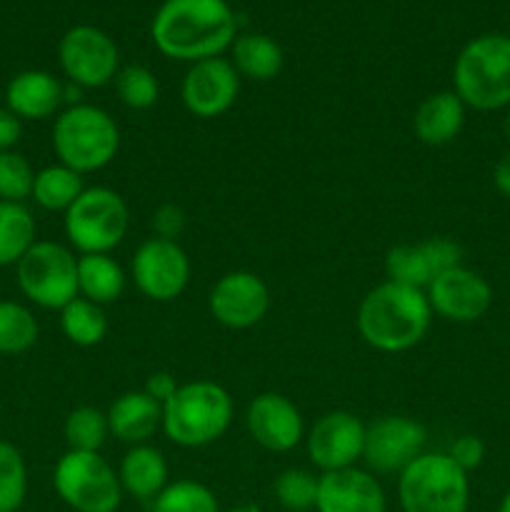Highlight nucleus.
<instances>
[{
  "label": "nucleus",
  "mask_w": 510,
  "mask_h": 512,
  "mask_svg": "<svg viewBox=\"0 0 510 512\" xmlns=\"http://www.w3.org/2000/svg\"><path fill=\"white\" fill-rule=\"evenodd\" d=\"M425 295L433 315H440L450 323H475L493 305V288L488 280L465 265L440 273L425 288Z\"/></svg>",
  "instance_id": "16"
},
{
  "label": "nucleus",
  "mask_w": 510,
  "mask_h": 512,
  "mask_svg": "<svg viewBox=\"0 0 510 512\" xmlns=\"http://www.w3.org/2000/svg\"><path fill=\"white\" fill-rule=\"evenodd\" d=\"M53 150L58 163L75 173H98L118 155L120 128L98 105H68L53 123Z\"/></svg>",
  "instance_id": "4"
},
{
  "label": "nucleus",
  "mask_w": 510,
  "mask_h": 512,
  "mask_svg": "<svg viewBox=\"0 0 510 512\" xmlns=\"http://www.w3.org/2000/svg\"><path fill=\"white\" fill-rule=\"evenodd\" d=\"M150 512H220V503L198 480H173L150 503Z\"/></svg>",
  "instance_id": "31"
},
{
  "label": "nucleus",
  "mask_w": 510,
  "mask_h": 512,
  "mask_svg": "<svg viewBox=\"0 0 510 512\" xmlns=\"http://www.w3.org/2000/svg\"><path fill=\"white\" fill-rule=\"evenodd\" d=\"M38 333V320L28 305L0 300V355L28 353L38 343Z\"/></svg>",
  "instance_id": "29"
},
{
  "label": "nucleus",
  "mask_w": 510,
  "mask_h": 512,
  "mask_svg": "<svg viewBox=\"0 0 510 512\" xmlns=\"http://www.w3.org/2000/svg\"><path fill=\"white\" fill-rule=\"evenodd\" d=\"M123 265L110 253L78 255V295L95 305H110L123 295L125 290Z\"/></svg>",
  "instance_id": "24"
},
{
  "label": "nucleus",
  "mask_w": 510,
  "mask_h": 512,
  "mask_svg": "<svg viewBox=\"0 0 510 512\" xmlns=\"http://www.w3.org/2000/svg\"><path fill=\"white\" fill-rule=\"evenodd\" d=\"M130 278L148 300L170 303L188 288L190 258L178 240H163L153 235L133 253Z\"/></svg>",
  "instance_id": "10"
},
{
  "label": "nucleus",
  "mask_w": 510,
  "mask_h": 512,
  "mask_svg": "<svg viewBox=\"0 0 510 512\" xmlns=\"http://www.w3.org/2000/svg\"><path fill=\"white\" fill-rule=\"evenodd\" d=\"M150 225H153L155 238L163 240H178V235L185 230V213L180 205L175 203H163L155 208L153 218H150Z\"/></svg>",
  "instance_id": "37"
},
{
  "label": "nucleus",
  "mask_w": 510,
  "mask_h": 512,
  "mask_svg": "<svg viewBox=\"0 0 510 512\" xmlns=\"http://www.w3.org/2000/svg\"><path fill=\"white\" fill-rule=\"evenodd\" d=\"M28 495V465L23 453L0 440V512H20Z\"/></svg>",
  "instance_id": "32"
},
{
  "label": "nucleus",
  "mask_w": 510,
  "mask_h": 512,
  "mask_svg": "<svg viewBox=\"0 0 510 512\" xmlns=\"http://www.w3.org/2000/svg\"><path fill=\"white\" fill-rule=\"evenodd\" d=\"M233 398L213 380L178 385L163 403V433L180 448H205L228 433L233 423Z\"/></svg>",
  "instance_id": "3"
},
{
  "label": "nucleus",
  "mask_w": 510,
  "mask_h": 512,
  "mask_svg": "<svg viewBox=\"0 0 510 512\" xmlns=\"http://www.w3.org/2000/svg\"><path fill=\"white\" fill-rule=\"evenodd\" d=\"M450 460H453L458 468H463L465 473L480 468L485 460V443L478 435H460L453 440V445L448 448Z\"/></svg>",
  "instance_id": "36"
},
{
  "label": "nucleus",
  "mask_w": 510,
  "mask_h": 512,
  "mask_svg": "<svg viewBox=\"0 0 510 512\" xmlns=\"http://www.w3.org/2000/svg\"><path fill=\"white\" fill-rule=\"evenodd\" d=\"M453 93L465 108L503 110L510 105V35L470 40L453 65Z\"/></svg>",
  "instance_id": "5"
},
{
  "label": "nucleus",
  "mask_w": 510,
  "mask_h": 512,
  "mask_svg": "<svg viewBox=\"0 0 510 512\" xmlns=\"http://www.w3.org/2000/svg\"><path fill=\"white\" fill-rule=\"evenodd\" d=\"M118 478L125 495L140 500V503H153L170 483L168 460L153 445H133L120 460Z\"/></svg>",
  "instance_id": "23"
},
{
  "label": "nucleus",
  "mask_w": 510,
  "mask_h": 512,
  "mask_svg": "<svg viewBox=\"0 0 510 512\" xmlns=\"http://www.w3.org/2000/svg\"><path fill=\"white\" fill-rule=\"evenodd\" d=\"M60 68L78 88H103L120 70V55L110 35L93 25H75L58 48Z\"/></svg>",
  "instance_id": "12"
},
{
  "label": "nucleus",
  "mask_w": 510,
  "mask_h": 512,
  "mask_svg": "<svg viewBox=\"0 0 510 512\" xmlns=\"http://www.w3.org/2000/svg\"><path fill=\"white\" fill-rule=\"evenodd\" d=\"M115 93L118 100L130 110H148L158 103L160 83L153 70L145 65H125L115 75Z\"/></svg>",
  "instance_id": "33"
},
{
  "label": "nucleus",
  "mask_w": 510,
  "mask_h": 512,
  "mask_svg": "<svg viewBox=\"0 0 510 512\" xmlns=\"http://www.w3.org/2000/svg\"><path fill=\"white\" fill-rule=\"evenodd\" d=\"M230 512H260V508H258V505L248 503V505H238V508H233Z\"/></svg>",
  "instance_id": "42"
},
{
  "label": "nucleus",
  "mask_w": 510,
  "mask_h": 512,
  "mask_svg": "<svg viewBox=\"0 0 510 512\" xmlns=\"http://www.w3.org/2000/svg\"><path fill=\"white\" fill-rule=\"evenodd\" d=\"M245 425L255 443L268 453H290L305 440L303 413L280 393H260L245 410Z\"/></svg>",
  "instance_id": "18"
},
{
  "label": "nucleus",
  "mask_w": 510,
  "mask_h": 512,
  "mask_svg": "<svg viewBox=\"0 0 510 512\" xmlns=\"http://www.w3.org/2000/svg\"><path fill=\"white\" fill-rule=\"evenodd\" d=\"M25 298L43 310H63L78 298V258L55 240H38L15 265Z\"/></svg>",
  "instance_id": "9"
},
{
  "label": "nucleus",
  "mask_w": 510,
  "mask_h": 512,
  "mask_svg": "<svg viewBox=\"0 0 510 512\" xmlns=\"http://www.w3.org/2000/svg\"><path fill=\"white\" fill-rule=\"evenodd\" d=\"M178 385H180V383L173 378V375L168 373V370H158V373L148 375V380H145L143 393H148L150 398L158 400V403L163 405L165 400H168L170 395H173L175 390H178Z\"/></svg>",
  "instance_id": "39"
},
{
  "label": "nucleus",
  "mask_w": 510,
  "mask_h": 512,
  "mask_svg": "<svg viewBox=\"0 0 510 512\" xmlns=\"http://www.w3.org/2000/svg\"><path fill=\"white\" fill-rule=\"evenodd\" d=\"M35 170L18 150H0V200L25 203L33 193Z\"/></svg>",
  "instance_id": "35"
},
{
  "label": "nucleus",
  "mask_w": 510,
  "mask_h": 512,
  "mask_svg": "<svg viewBox=\"0 0 510 512\" xmlns=\"http://www.w3.org/2000/svg\"><path fill=\"white\" fill-rule=\"evenodd\" d=\"M230 53H233V68L238 70V75L258 80V83L273 80L283 70V50L268 35H235Z\"/></svg>",
  "instance_id": "25"
},
{
  "label": "nucleus",
  "mask_w": 510,
  "mask_h": 512,
  "mask_svg": "<svg viewBox=\"0 0 510 512\" xmlns=\"http://www.w3.org/2000/svg\"><path fill=\"white\" fill-rule=\"evenodd\" d=\"M358 333L378 353H405L415 348L433 323V308L425 290L408 285H375L358 308Z\"/></svg>",
  "instance_id": "2"
},
{
  "label": "nucleus",
  "mask_w": 510,
  "mask_h": 512,
  "mask_svg": "<svg viewBox=\"0 0 510 512\" xmlns=\"http://www.w3.org/2000/svg\"><path fill=\"white\" fill-rule=\"evenodd\" d=\"M398 503L403 512H468V473L448 453L425 450L398 475Z\"/></svg>",
  "instance_id": "6"
},
{
  "label": "nucleus",
  "mask_w": 510,
  "mask_h": 512,
  "mask_svg": "<svg viewBox=\"0 0 510 512\" xmlns=\"http://www.w3.org/2000/svg\"><path fill=\"white\" fill-rule=\"evenodd\" d=\"M35 243L38 225L28 205L0 200V268H15Z\"/></svg>",
  "instance_id": "26"
},
{
  "label": "nucleus",
  "mask_w": 510,
  "mask_h": 512,
  "mask_svg": "<svg viewBox=\"0 0 510 512\" xmlns=\"http://www.w3.org/2000/svg\"><path fill=\"white\" fill-rule=\"evenodd\" d=\"M58 498L75 512H115L123 503L118 470L100 453L68 450L53 468Z\"/></svg>",
  "instance_id": "8"
},
{
  "label": "nucleus",
  "mask_w": 510,
  "mask_h": 512,
  "mask_svg": "<svg viewBox=\"0 0 510 512\" xmlns=\"http://www.w3.org/2000/svg\"><path fill=\"white\" fill-rule=\"evenodd\" d=\"M428 430L408 415H383L365 425L363 463L373 475H400L425 453Z\"/></svg>",
  "instance_id": "11"
},
{
  "label": "nucleus",
  "mask_w": 510,
  "mask_h": 512,
  "mask_svg": "<svg viewBox=\"0 0 510 512\" xmlns=\"http://www.w3.org/2000/svg\"><path fill=\"white\" fill-rule=\"evenodd\" d=\"M105 415H108L110 435L120 443H128L130 448L145 445L163 428V405L143 390H130L115 398Z\"/></svg>",
  "instance_id": "21"
},
{
  "label": "nucleus",
  "mask_w": 510,
  "mask_h": 512,
  "mask_svg": "<svg viewBox=\"0 0 510 512\" xmlns=\"http://www.w3.org/2000/svg\"><path fill=\"white\" fill-rule=\"evenodd\" d=\"M240 93V75L225 58H208L190 65L183 78L180 98L195 118H220L235 105Z\"/></svg>",
  "instance_id": "17"
},
{
  "label": "nucleus",
  "mask_w": 510,
  "mask_h": 512,
  "mask_svg": "<svg viewBox=\"0 0 510 512\" xmlns=\"http://www.w3.org/2000/svg\"><path fill=\"white\" fill-rule=\"evenodd\" d=\"M63 215L65 238L80 255L110 253L128 235V205L123 195L105 185L85 188Z\"/></svg>",
  "instance_id": "7"
},
{
  "label": "nucleus",
  "mask_w": 510,
  "mask_h": 512,
  "mask_svg": "<svg viewBox=\"0 0 510 512\" xmlns=\"http://www.w3.org/2000/svg\"><path fill=\"white\" fill-rule=\"evenodd\" d=\"M155 48L173 60L220 58L235 40V15L225 0H165L153 18Z\"/></svg>",
  "instance_id": "1"
},
{
  "label": "nucleus",
  "mask_w": 510,
  "mask_h": 512,
  "mask_svg": "<svg viewBox=\"0 0 510 512\" xmlns=\"http://www.w3.org/2000/svg\"><path fill=\"white\" fill-rule=\"evenodd\" d=\"M463 265V248L453 238H428L423 243L393 245L385 253V275L390 283L425 290L440 273Z\"/></svg>",
  "instance_id": "15"
},
{
  "label": "nucleus",
  "mask_w": 510,
  "mask_h": 512,
  "mask_svg": "<svg viewBox=\"0 0 510 512\" xmlns=\"http://www.w3.org/2000/svg\"><path fill=\"white\" fill-rule=\"evenodd\" d=\"M60 330L78 348H95L108 335V318L100 305L78 295L60 310Z\"/></svg>",
  "instance_id": "28"
},
{
  "label": "nucleus",
  "mask_w": 510,
  "mask_h": 512,
  "mask_svg": "<svg viewBox=\"0 0 510 512\" xmlns=\"http://www.w3.org/2000/svg\"><path fill=\"white\" fill-rule=\"evenodd\" d=\"M305 453L320 473L355 468L363 460L365 423L348 410L325 413L305 430Z\"/></svg>",
  "instance_id": "13"
},
{
  "label": "nucleus",
  "mask_w": 510,
  "mask_h": 512,
  "mask_svg": "<svg viewBox=\"0 0 510 512\" xmlns=\"http://www.w3.org/2000/svg\"><path fill=\"white\" fill-rule=\"evenodd\" d=\"M318 512H388V500L380 480L368 468H345L320 473Z\"/></svg>",
  "instance_id": "19"
},
{
  "label": "nucleus",
  "mask_w": 510,
  "mask_h": 512,
  "mask_svg": "<svg viewBox=\"0 0 510 512\" xmlns=\"http://www.w3.org/2000/svg\"><path fill=\"white\" fill-rule=\"evenodd\" d=\"M493 183H495V188H498L500 195L510 198V150L498 160V165H495Z\"/></svg>",
  "instance_id": "40"
},
{
  "label": "nucleus",
  "mask_w": 510,
  "mask_h": 512,
  "mask_svg": "<svg viewBox=\"0 0 510 512\" xmlns=\"http://www.w3.org/2000/svg\"><path fill=\"white\" fill-rule=\"evenodd\" d=\"M23 138V120L8 108H0V150H15Z\"/></svg>",
  "instance_id": "38"
},
{
  "label": "nucleus",
  "mask_w": 510,
  "mask_h": 512,
  "mask_svg": "<svg viewBox=\"0 0 510 512\" xmlns=\"http://www.w3.org/2000/svg\"><path fill=\"white\" fill-rule=\"evenodd\" d=\"M65 85L48 70H23L5 88V108L20 120H45L65 103Z\"/></svg>",
  "instance_id": "20"
},
{
  "label": "nucleus",
  "mask_w": 510,
  "mask_h": 512,
  "mask_svg": "<svg viewBox=\"0 0 510 512\" xmlns=\"http://www.w3.org/2000/svg\"><path fill=\"white\" fill-rule=\"evenodd\" d=\"M208 308L215 323L223 328L248 330L268 315L270 290L260 275L250 270H230L210 290Z\"/></svg>",
  "instance_id": "14"
},
{
  "label": "nucleus",
  "mask_w": 510,
  "mask_h": 512,
  "mask_svg": "<svg viewBox=\"0 0 510 512\" xmlns=\"http://www.w3.org/2000/svg\"><path fill=\"white\" fill-rule=\"evenodd\" d=\"M318 478L320 475L303 468L283 470L273 483L275 500L290 512L313 510L315 498H318Z\"/></svg>",
  "instance_id": "34"
},
{
  "label": "nucleus",
  "mask_w": 510,
  "mask_h": 512,
  "mask_svg": "<svg viewBox=\"0 0 510 512\" xmlns=\"http://www.w3.org/2000/svg\"><path fill=\"white\" fill-rule=\"evenodd\" d=\"M465 110L468 108L453 90H440V93L428 95L415 108V138L423 145H430V148L453 143L465 125Z\"/></svg>",
  "instance_id": "22"
},
{
  "label": "nucleus",
  "mask_w": 510,
  "mask_h": 512,
  "mask_svg": "<svg viewBox=\"0 0 510 512\" xmlns=\"http://www.w3.org/2000/svg\"><path fill=\"white\" fill-rule=\"evenodd\" d=\"M83 190H85L83 175L75 173V170L68 168V165L55 163V165H45L43 170L35 173L33 193H30V198L35 200V205L48 210V213H65V210L80 198Z\"/></svg>",
  "instance_id": "27"
},
{
  "label": "nucleus",
  "mask_w": 510,
  "mask_h": 512,
  "mask_svg": "<svg viewBox=\"0 0 510 512\" xmlns=\"http://www.w3.org/2000/svg\"><path fill=\"white\" fill-rule=\"evenodd\" d=\"M505 135H508V140H510V113L505 115Z\"/></svg>",
  "instance_id": "43"
},
{
  "label": "nucleus",
  "mask_w": 510,
  "mask_h": 512,
  "mask_svg": "<svg viewBox=\"0 0 510 512\" xmlns=\"http://www.w3.org/2000/svg\"><path fill=\"white\" fill-rule=\"evenodd\" d=\"M65 443L68 450H80V453H100V448L108 440V415L93 405H80L70 410L63 425Z\"/></svg>",
  "instance_id": "30"
},
{
  "label": "nucleus",
  "mask_w": 510,
  "mask_h": 512,
  "mask_svg": "<svg viewBox=\"0 0 510 512\" xmlns=\"http://www.w3.org/2000/svg\"><path fill=\"white\" fill-rule=\"evenodd\" d=\"M498 512H510V490H508V493L503 495V500H500Z\"/></svg>",
  "instance_id": "41"
}]
</instances>
